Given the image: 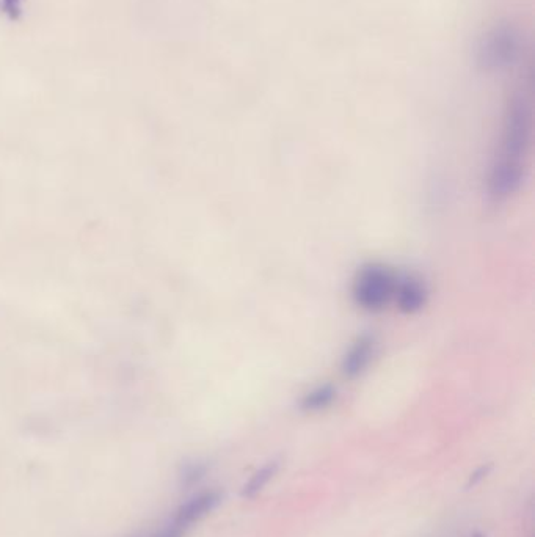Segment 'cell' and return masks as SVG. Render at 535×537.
Returning a JSON list of instances; mask_svg holds the SVG:
<instances>
[{
  "label": "cell",
  "mask_w": 535,
  "mask_h": 537,
  "mask_svg": "<svg viewBox=\"0 0 535 537\" xmlns=\"http://www.w3.org/2000/svg\"><path fill=\"white\" fill-rule=\"evenodd\" d=\"M187 530L179 527L178 523L170 522L165 523L162 527L156 528L154 531H148V533L139 534V536L134 537H184L186 536Z\"/></svg>",
  "instance_id": "30bf717a"
},
{
  "label": "cell",
  "mask_w": 535,
  "mask_h": 537,
  "mask_svg": "<svg viewBox=\"0 0 535 537\" xmlns=\"http://www.w3.org/2000/svg\"><path fill=\"white\" fill-rule=\"evenodd\" d=\"M397 304L404 313H416L426 304L427 293L423 283L415 278H404L401 283H396L394 289Z\"/></svg>",
  "instance_id": "8992f818"
},
{
  "label": "cell",
  "mask_w": 535,
  "mask_h": 537,
  "mask_svg": "<svg viewBox=\"0 0 535 537\" xmlns=\"http://www.w3.org/2000/svg\"><path fill=\"white\" fill-rule=\"evenodd\" d=\"M335 398V387L328 384L321 385V387L314 388L302 399V409L305 412H321V410L327 409L328 406H332Z\"/></svg>",
  "instance_id": "52a82bcc"
},
{
  "label": "cell",
  "mask_w": 535,
  "mask_h": 537,
  "mask_svg": "<svg viewBox=\"0 0 535 537\" xmlns=\"http://www.w3.org/2000/svg\"><path fill=\"white\" fill-rule=\"evenodd\" d=\"M222 503V494L217 490H208V492H200V494L193 495L189 500L184 501L175 514H173L172 520L178 523L179 527L184 530H189L192 525L203 520L204 517L209 516L217 506Z\"/></svg>",
  "instance_id": "277c9868"
},
{
  "label": "cell",
  "mask_w": 535,
  "mask_h": 537,
  "mask_svg": "<svg viewBox=\"0 0 535 537\" xmlns=\"http://www.w3.org/2000/svg\"><path fill=\"white\" fill-rule=\"evenodd\" d=\"M490 472H492V464L482 465V467L477 468L476 472L470 476V481H468V489H471V487L481 483L482 479L487 478L488 473Z\"/></svg>",
  "instance_id": "8fae6325"
},
{
  "label": "cell",
  "mask_w": 535,
  "mask_h": 537,
  "mask_svg": "<svg viewBox=\"0 0 535 537\" xmlns=\"http://www.w3.org/2000/svg\"><path fill=\"white\" fill-rule=\"evenodd\" d=\"M206 473H208V465L204 464V462H187L179 470V483H181L182 487L189 489V487L197 486L200 481H203Z\"/></svg>",
  "instance_id": "9c48e42d"
},
{
  "label": "cell",
  "mask_w": 535,
  "mask_h": 537,
  "mask_svg": "<svg viewBox=\"0 0 535 537\" xmlns=\"http://www.w3.org/2000/svg\"><path fill=\"white\" fill-rule=\"evenodd\" d=\"M277 472L278 462H270V464L264 465L263 468H259L258 472L248 479L245 486L242 487V497L255 498L269 484L270 479L277 475Z\"/></svg>",
  "instance_id": "ba28073f"
},
{
  "label": "cell",
  "mask_w": 535,
  "mask_h": 537,
  "mask_svg": "<svg viewBox=\"0 0 535 537\" xmlns=\"http://www.w3.org/2000/svg\"><path fill=\"white\" fill-rule=\"evenodd\" d=\"M532 137V106L525 88L510 98L504 115L498 154L488 176V194L507 200L525 179L526 158Z\"/></svg>",
  "instance_id": "6da1fadb"
},
{
  "label": "cell",
  "mask_w": 535,
  "mask_h": 537,
  "mask_svg": "<svg viewBox=\"0 0 535 537\" xmlns=\"http://www.w3.org/2000/svg\"><path fill=\"white\" fill-rule=\"evenodd\" d=\"M396 280L388 267L369 264L358 272L354 285V297L361 308L368 311L382 310L394 296Z\"/></svg>",
  "instance_id": "3957f363"
},
{
  "label": "cell",
  "mask_w": 535,
  "mask_h": 537,
  "mask_svg": "<svg viewBox=\"0 0 535 537\" xmlns=\"http://www.w3.org/2000/svg\"><path fill=\"white\" fill-rule=\"evenodd\" d=\"M523 54V35L510 22H499L477 44L476 62L484 71H503L517 65Z\"/></svg>",
  "instance_id": "7a4b0ae2"
},
{
  "label": "cell",
  "mask_w": 535,
  "mask_h": 537,
  "mask_svg": "<svg viewBox=\"0 0 535 537\" xmlns=\"http://www.w3.org/2000/svg\"><path fill=\"white\" fill-rule=\"evenodd\" d=\"M473 537H484V534H481V533H476V534H474V536H473Z\"/></svg>",
  "instance_id": "7c38bea8"
},
{
  "label": "cell",
  "mask_w": 535,
  "mask_h": 537,
  "mask_svg": "<svg viewBox=\"0 0 535 537\" xmlns=\"http://www.w3.org/2000/svg\"><path fill=\"white\" fill-rule=\"evenodd\" d=\"M374 348L375 341L371 335H363V337L358 338L354 346L347 352L346 357H344V376L350 377V379L360 376L371 363Z\"/></svg>",
  "instance_id": "5b68a950"
}]
</instances>
